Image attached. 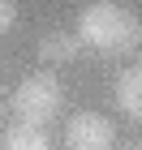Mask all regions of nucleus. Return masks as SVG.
Here are the masks:
<instances>
[{"label":"nucleus","mask_w":142,"mask_h":150,"mask_svg":"<svg viewBox=\"0 0 142 150\" xmlns=\"http://www.w3.org/2000/svg\"><path fill=\"white\" fill-rule=\"evenodd\" d=\"M78 39L95 52H103V56H125L133 47L142 43V22L133 17L129 9H121V4H86L82 17H78Z\"/></svg>","instance_id":"obj_1"},{"label":"nucleus","mask_w":142,"mask_h":150,"mask_svg":"<svg viewBox=\"0 0 142 150\" xmlns=\"http://www.w3.org/2000/svg\"><path fill=\"white\" fill-rule=\"evenodd\" d=\"M9 107L17 112V120L47 129V125L60 116V107H65V86H60V77H56L52 69H39V73H30V77L17 81Z\"/></svg>","instance_id":"obj_2"},{"label":"nucleus","mask_w":142,"mask_h":150,"mask_svg":"<svg viewBox=\"0 0 142 150\" xmlns=\"http://www.w3.org/2000/svg\"><path fill=\"white\" fill-rule=\"evenodd\" d=\"M65 146L69 150H112L116 146V125L103 112H73L65 125Z\"/></svg>","instance_id":"obj_3"},{"label":"nucleus","mask_w":142,"mask_h":150,"mask_svg":"<svg viewBox=\"0 0 142 150\" xmlns=\"http://www.w3.org/2000/svg\"><path fill=\"white\" fill-rule=\"evenodd\" d=\"M78 52H82V39L73 35V30H43V35H39V60H43V64H69L73 56H78Z\"/></svg>","instance_id":"obj_4"},{"label":"nucleus","mask_w":142,"mask_h":150,"mask_svg":"<svg viewBox=\"0 0 142 150\" xmlns=\"http://www.w3.org/2000/svg\"><path fill=\"white\" fill-rule=\"evenodd\" d=\"M112 94H116V107H121L125 116L142 120V69H121Z\"/></svg>","instance_id":"obj_5"},{"label":"nucleus","mask_w":142,"mask_h":150,"mask_svg":"<svg viewBox=\"0 0 142 150\" xmlns=\"http://www.w3.org/2000/svg\"><path fill=\"white\" fill-rule=\"evenodd\" d=\"M0 146H4V150H52V146H47L43 125H26V120H17V125L4 129Z\"/></svg>","instance_id":"obj_6"},{"label":"nucleus","mask_w":142,"mask_h":150,"mask_svg":"<svg viewBox=\"0 0 142 150\" xmlns=\"http://www.w3.org/2000/svg\"><path fill=\"white\" fill-rule=\"evenodd\" d=\"M13 22H17V0H0V35L13 30Z\"/></svg>","instance_id":"obj_7"},{"label":"nucleus","mask_w":142,"mask_h":150,"mask_svg":"<svg viewBox=\"0 0 142 150\" xmlns=\"http://www.w3.org/2000/svg\"><path fill=\"white\" fill-rule=\"evenodd\" d=\"M112 150H142V142H116Z\"/></svg>","instance_id":"obj_8"},{"label":"nucleus","mask_w":142,"mask_h":150,"mask_svg":"<svg viewBox=\"0 0 142 150\" xmlns=\"http://www.w3.org/2000/svg\"><path fill=\"white\" fill-rule=\"evenodd\" d=\"M0 125H4V107H0Z\"/></svg>","instance_id":"obj_9"}]
</instances>
